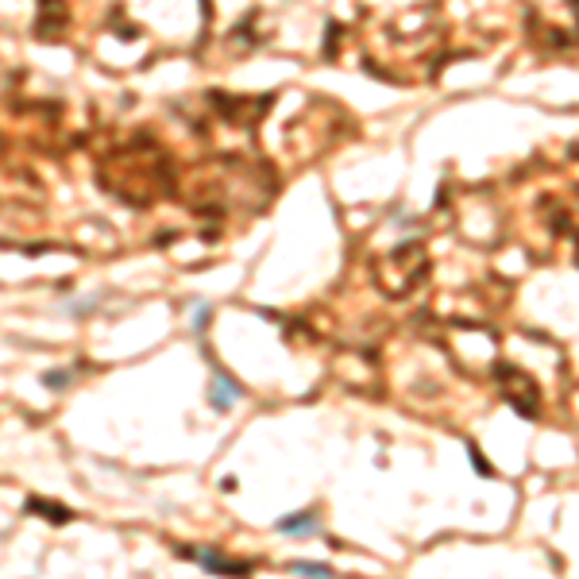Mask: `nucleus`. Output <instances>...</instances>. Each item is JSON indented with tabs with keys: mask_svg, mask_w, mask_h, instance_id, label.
Masks as SVG:
<instances>
[{
	"mask_svg": "<svg viewBox=\"0 0 579 579\" xmlns=\"http://www.w3.org/2000/svg\"><path fill=\"white\" fill-rule=\"evenodd\" d=\"M498 379H502V390H506V398L514 402V410H518L521 417H537V386H533L529 375H521L518 367L498 364Z\"/></svg>",
	"mask_w": 579,
	"mask_h": 579,
	"instance_id": "nucleus-1",
	"label": "nucleus"
},
{
	"mask_svg": "<svg viewBox=\"0 0 579 579\" xmlns=\"http://www.w3.org/2000/svg\"><path fill=\"white\" fill-rule=\"evenodd\" d=\"M186 556H193L197 564L205 571H213V576H247L244 564H236V560H224V556H216L213 549H186Z\"/></svg>",
	"mask_w": 579,
	"mask_h": 579,
	"instance_id": "nucleus-2",
	"label": "nucleus"
},
{
	"mask_svg": "<svg viewBox=\"0 0 579 579\" xmlns=\"http://www.w3.org/2000/svg\"><path fill=\"white\" fill-rule=\"evenodd\" d=\"M236 398H240V386H232L224 375H216V379H213V406H216V410H224V406L236 402Z\"/></svg>",
	"mask_w": 579,
	"mask_h": 579,
	"instance_id": "nucleus-3",
	"label": "nucleus"
},
{
	"mask_svg": "<svg viewBox=\"0 0 579 579\" xmlns=\"http://www.w3.org/2000/svg\"><path fill=\"white\" fill-rule=\"evenodd\" d=\"M313 529H317L313 514H290V518L278 521V533H313Z\"/></svg>",
	"mask_w": 579,
	"mask_h": 579,
	"instance_id": "nucleus-4",
	"label": "nucleus"
},
{
	"mask_svg": "<svg viewBox=\"0 0 579 579\" xmlns=\"http://www.w3.org/2000/svg\"><path fill=\"white\" fill-rule=\"evenodd\" d=\"M294 571H297V576H305V579H333V571H328V568H321V564H305V560H297Z\"/></svg>",
	"mask_w": 579,
	"mask_h": 579,
	"instance_id": "nucleus-5",
	"label": "nucleus"
},
{
	"mask_svg": "<svg viewBox=\"0 0 579 579\" xmlns=\"http://www.w3.org/2000/svg\"><path fill=\"white\" fill-rule=\"evenodd\" d=\"M28 506H31V510H35V514H50V518H54V521H70V510H54V502H43V498H31V502H28Z\"/></svg>",
	"mask_w": 579,
	"mask_h": 579,
	"instance_id": "nucleus-6",
	"label": "nucleus"
},
{
	"mask_svg": "<svg viewBox=\"0 0 579 579\" xmlns=\"http://www.w3.org/2000/svg\"><path fill=\"white\" fill-rule=\"evenodd\" d=\"M467 456H472V463H475V467H479L483 475H487V479H491V475H494V472H491V463L483 460V456H479V452H475V448H467Z\"/></svg>",
	"mask_w": 579,
	"mask_h": 579,
	"instance_id": "nucleus-7",
	"label": "nucleus"
},
{
	"mask_svg": "<svg viewBox=\"0 0 579 579\" xmlns=\"http://www.w3.org/2000/svg\"><path fill=\"white\" fill-rule=\"evenodd\" d=\"M47 383H50V386H66V375H62V371H54V375L47 379Z\"/></svg>",
	"mask_w": 579,
	"mask_h": 579,
	"instance_id": "nucleus-8",
	"label": "nucleus"
}]
</instances>
